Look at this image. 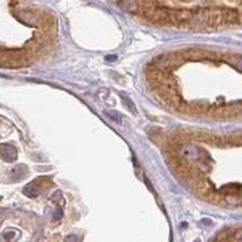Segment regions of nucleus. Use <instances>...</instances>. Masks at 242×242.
I'll return each mask as SVG.
<instances>
[{
	"instance_id": "5",
	"label": "nucleus",
	"mask_w": 242,
	"mask_h": 242,
	"mask_svg": "<svg viewBox=\"0 0 242 242\" xmlns=\"http://www.w3.org/2000/svg\"><path fill=\"white\" fill-rule=\"evenodd\" d=\"M104 114L110 119L113 120L114 122H116V123H122V118H121V115L118 113V111H114V110H108V111H104Z\"/></svg>"
},
{
	"instance_id": "8",
	"label": "nucleus",
	"mask_w": 242,
	"mask_h": 242,
	"mask_svg": "<svg viewBox=\"0 0 242 242\" xmlns=\"http://www.w3.org/2000/svg\"><path fill=\"white\" fill-rule=\"evenodd\" d=\"M4 239L5 240H12L13 239V236H15V232L13 231H6V232H4Z\"/></svg>"
},
{
	"instance_id": "2",
	"label": "nucleus",
	"mask_w": 242,
	"mask_h": 242,
	"mask_svg": "<svg viewBox=\"0 0 242 242\" xmlns=\"http://www.w3.org/2000/svg\"><path fill=\"white\" fill-rule=\"evenodd\" d=\"M0 155L7 162H12L17 159V150L11 144H2L0 147Z\"/></svg>"
},
{
	"instance_id": "1",
	"label": "nucleus",
	"mask_w": 242,
	"mask_h": 242,
	"mask_svg": "<svg viewBox=\"0 0 242 242\" xmlns=\"http://www.w3.org/2000/svg\"><path fill=\"white\" fill-rule=\"evenodd\" d=\"M122 7L157 23L214 27L240 21V0H116Z\"/></svg>"
},
{
	"instance_id": "4",
	"label": "nucleus",
	"mask_w": 242,
	"mask_h": 242,
	"mask_svg": "<svg viewBox=\"0 0 242 242\" xmlns=\"http://www.w3.org/2000/svg\"><path fill=\"white\" fill-rule=\"evenodd\" d=\"M23 194H24L26 196H28V197H35V196H38V194H39V188H38V185L35 184V182H31V183H29L28 185H26L24 189H23Z\"/></svg>"
},
{
	"instance_id": "7",
	"label": "nucleus",
	"mask_w": 242,
	"mask_h": 242,
	"mask_svg": "<svg viewBox=\"0 0 242 242\" xmlns=\"http://www.w3.org/2000/svg\"><path fill=\"white\" fill-rule=\"evenodd\" d=\"M62 215H63V212H62V208H57L56 211H55V214H53V218H55V220H58L62 218Z\"/></svg>"
},
{
	"instance_id": "6",
	"label": "nucleus",
	"mask_w": 242,
	"mask_h": 242,
	"mask_svg": "<svg viewBox=\"0 0 242 242\" xmlns=\"http://www.w3.org/2000/svg\"><path fill=\"white\" fill-rule=\"evenodd\" d=\"M122 101L123 103L126 104V107L130 109V110L133 113V114H137V109H136V105H134V103L128 98V97H122Z\"/></svg>"
},
{
	"instance_id": "3",
	"label": "nucleus",
	"mask_w": 242,
	"mask_h": 242,
	"mask_svg": "<svg viewBox=\"0 0 242 242\" xmlns=\"http://www.w3.org/2000/svg\"><path fill=\"white\" fill-rule=\"evenodd\" d=\"M10 173L15 181H21V179H23V178L27 176L28 168H27L24 165H17V166L12 167V170H11Z\"/></svg>"
}]
</instances>
